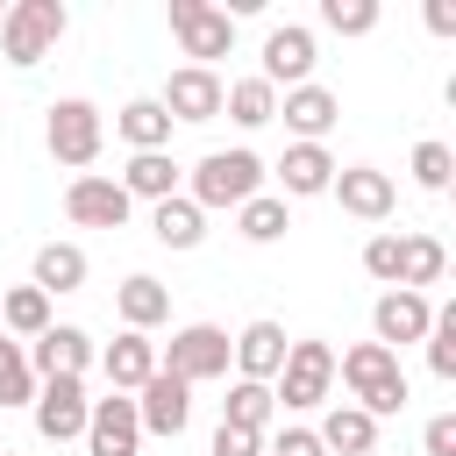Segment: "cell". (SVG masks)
Masks as SVG:
<instances>
[{
  "label": "cell",
  "mask_w": 456,
  "mask_h": 456,
  "mask_svg": "<svg viewBox=\"0 0 456 456\" xmlns=\"http://www.w3.org/2000/svg\"><path fill=\"white\" fill-rule=\"evenodd\" d=\"M135 420H142V435H185V420H192V385L171 378V370H150V378L135 385Z\"/></svg>",
  "instance_id": "30bf717a"
},
{
  "label": "cell",
  "mask_w": 456,
  "mask_h": 456,
  "mask_svg": "<svg viewBox=\"0 0 456 456\" xmlns=\"http://www.w3.org/2000/svg\"><path fill=\"white\" fill-rule=\"evenodd\" d=\"M157 107L171 114V128H178V121H214V114H221V78H214V64H178V71L164 78Z\"/></svg>",
  "instance_id": "8fae6325"
},
{
  "label": "cell",
  "mask_w": 456,
  "mask_h": 456,
  "mask_svg": "<svg viewBox=\"0 0 456 456\" xmlns=\"http://www.w3.org/2000/svg\"><path fill=\"white\" fill-rule=\"evenodd\" d=\"M235 228H242V242H278V235L292 228V214H285L278 192H256V200L235 207Z\"/></svg>",
  "instance_id": "4dcf8cb0"
},
{
  "label": "cell",
  "mask_w": 456,
  "mask_h": 456,
  "mask_svg": "<svg viewBox=\"0 0 456 456\" xmlns=\"http://www.w3.org/2000/svg\"><path fill=\"white\" fill-rule=\"evenodd\" d=\"M342 385H349V406H363L370 420H385V413H406V370H399V356L385 349V342H356V349H342Z\"/></svg>",
  "instance_id": "6da1fadb"
},
{
  "label": "cell",
  "mask_w": 456,
  "mask_h": 456,
  "mask_svg": "<svg viewBox=\"0 0 456 456\" xmlns=\"http://www.w3.org/2000/svg\"><path fill=\"white\" fill-rule=\"evenodd\" d=\"M363 271L392 292V285H399V235H370V242H363Z\"/></svg>",
  "instance_id": "d590c367"
},
{
  "label": "cell",
  "mask_w": 456,
  "mask_h": 456,
  "mask_svg": "<svg viewBox=\"0 0 456 456\" xmlns=\"http://www.w3.org/2000/svg\"><path fill=\"white\" fill-rule=\"evenodd\" d=\"M221 114H228L235 128H264V121L278 114V93H271L264 78H235V86H221Z\"/></svg>",
  "instance_id": "f1b7e54d"
},
{
  "label": "cell",
  "mask_w": 456,
  "mask_h": 456,
  "mask_svg": "<svg viewBox=\"0 0 456 456\" xmlns=\"http://www.w3.org/2000/svg\"><path fill=\"white\" fill-rule=\"evenodd\" d=\"M50 328V292H36V285H14L7 299H0V335H43Z\"/></svg>",
  "instance_id": "f546056e"
},
{
  "label": "cell",
  "mask_w": 456,
  "mask_h": 456,
  "mask_svg": "<svg viewBox=\"0 0 456 456\" xmlns=\"http://www.w3.org/2000/svg\"><path fill=\"white\" fill-rule=\"evenodd\" d=\"M114 314H121V328L150 335L157 321H171V292H164L150 271H135V278H121V285H114Z\"/></svg>",
  "instance_id": "d6986e66"
},
{
  "label": "cell",
  "mask_w": 456,
  "mask_h": 456,
  "mask_svg": "<svg viewBox=\"0 0 456 456\" xmlns=\"http://www.w3.org/2000/svg\"><path fill=\"white\" fill-rule=\"evenodd\" d=\"M328 385H335V349L328 342H285V363H278V385H271V399L285 406V413H306V406H321L328 399Z\"/></svg>",
  "instance_id": "5b68a950"
},
{
  "label": "cell",
  "mask_w": 456,
  "mask_h": 456,
  "mask_svg": "<svg viewBox=\"0 0 456 456\" xmlns=\"http://www.w3.org/2000/svg\"><path fill=\"white\" fill-rule=\"evenodd\" d=\"M428 321H435V306H428V292H378V306H370V328H378V342L399 356L406 342H420L428 335Z\"/></svg>",
  "instance_id": "2e32d148"
},
{
  "label": "cell",
  "mask_w": 456,
  "mask_h": 456,
  "mask_svg": "<svg viewBox=\"0 0 456 456\" xmlns=\"http://www.w3.org/2000/svg\"><path fill=\"white\" fill-rule=\"evenodd\" d=\"M271 93L285 86H314V28H299V21H278L271 36H264V71H256Z\"/></svg>",
  "instance_id": "9c48e42d"
},
{
  "label": "cell",
  "mask_w": 456,
  "mask_h": 456,
  "mask_svg": "<svg viewBox=\"0 0 456 456\" xmlns=\"http://www.w3.org/2000/svg\"><path fill=\"white\" fill-rule=\"evenodd\" d=\"M100 370H107V385H114V392H135V385L157 370V342H150V335H135V328H121V335L100 349Z\"/></svg>",
  "instance_id": "ffe728a7"
},
{
  "label": "cell",
  "mask_w": 456,
  "mask_h": 456,
  "mask_svg": "<svg viewBox=\"0 0 456 456\" xmlns=\"http://www.w3.org/2000/svg\"><path fill=\"white\" fill-rule=\"evenodd\" d=\"M335 200H342V214H356V221H385L392 207H399V185H392V171H378V164H335V185H328Z\"/></svg>",
  "instance_id": "7c38bea8"
},
{
  "label": "cell",
  "mask_w": 456,
  "mask_h": 456,
  "mask_svg": "<svg viewBox=\"0 0 456 456\" xmlns=\"http://www.w3.org/2000/svg\"><path fill=\"white\" fill-rule=\"evenodd\" d=\"M442 271H449V249L435 242V235H399V292H428V285H442Z\"/></svg>",
  "instance_id": "cb8c5ba5"
},
{
  "label": "cell",
  "mask_w": 456,
  "mask_h": 456,
  "mask_svg": "<svg viewBox=\"0 0 456 456\" xmlns=\"http://www.w3.org/2000/svg\"><path fill=\"white\" fill-rule=\"evenodd\" d=\"M428 370L442 378V385H456V306H435V321H428Z\"/></svg>",
  "instance_id": "d6a6232c"
},
{
  "label": "cell",
  "mask_w": 456,
  "mask_h": 456,
  "mask_svg": "<svg viewBox=\"0 0 456 456\" xmlns=\"http://www.w3.org/2000/svg\"><path fill=\"white\" fill-rule=\"evenodd\" d=\"M314 435H321V449H335V456H370V449H378V420H370L363 406H335Z\"/></svg>",
  "instance_id": "d4e9b609"
},
{
  "label": "cell",
  "mask_w": 456,
  "mask_h": 456,
  "mask_svg": "<svg viewBox=\"0 0 456 456\" xmlns=\"http://www.w3.org/2000/svg\"><path fill=\"white\" fill-rule=\"evenodd\" d=\"M228 363H235V335L214 328V321H185V328H171V342H164V356H157V370H171V378H185V385L228 378Z\"/></svg>",
  "instance_id": "277c9868"
},
{
  "label": "cell",
  "mask_w": 456,
  "mask_h": 456,
  "mask_svg": "<svg viewBox=\"0 0 456 456\" xmlns=\"http://www.w3.org/2000/svg\"><path fill=\"white\" fill-rule=\"evenodd\" d=\"M271 121H285L299 142H321V135L342 121V100H335L328 86H292V93L278 100V114H271Z\"/></svg>",
  "instance_id": "e0dca14e"
},
{
  "label": "cell",
  "mask_w": 456,
  "mask_h": 456,
  "mask_svg": "<svg viewBox=\"0 0 456 456\" xmlns=\"http://www.w3.org/2000/svg\"><path fill=\"white\" fill-rule=\"evenodd\" d=\"M36 399V370H28V349L14 335H0V406H28Z\"/></svg>",
  "instance_id": "1f68e13d"
},
{
  "label": "cell",
  "mask_w": 456,
  "mask_h": 456,
  "mask_svg": "<svg viewBox=\"0 0 456 456\" xmlns=\"http://www.w3.org/2000/svg\"><path fill=\"white\" fill-rule=\"evenodd\" d=\"M64 28H71L64 0H14V7L0 14V57H7L14 71H28V64H43V57L64 43Z\"/></svg>",
  "instance_id": "7a4b0ae2"
},
{
  "label": "cell",
  "mask_w": 456,
  "mask_h": 456,
  "mask_svg": "<svg viewBox=\"0 0 456 456\" xmlns=\"http://www.w3.org/2000/svg\"><path fill=\"white\" fill-rule=\"evenodd\" d=\"M171 36H178V50L192 64H207V57H228L235 50V14L228 7H207V0H171Z\"/></svg>",
  "instance_id": "52a82bcc"
},
{
  "label": "cell",
  "mask_w": 456,
  "mask_h": 456,
  "mask_svg": "<svg viewBox=\"0 0 456 456\" xmlns=\"http://www.w3.org/2000/svg\"><path fill=\"white\" fill-rule=\"evenodd\" d=\"M428 28L435 36H456V0H428Z\"/></svg>",
  "instance_id": "ab89813d"
},
{
  "label": "cell",
  "mask_w": 456,
  "mask_h": 456,
  "mask_svg": "<svg viewBox=\"0 0 456 456\" xmlns=\"http://www.w3.org/2000/svg\"><path fill=\"white\" fill-rule=\"evenodd\" d=\"M0 14H7V7H0Z\"/></svg>",
  "instance_id": "60d3db41"
},
{
  "label": "cell",
  "mask_w": 456,
  "mask_h": 456,
  "mask_svg": "<svg viewBox=\"0 0 456 456\" xmlns=\"http://www.w3.org/2000/svg\"><path fill=\"white\" fill-rule=\"evenodd\" d=\"M86 363H93V335L71 328V321H50V328L28 342V370H36V385H43V378H86Z\"/></svg>",
  "instance_id": "5bb4252c"
},
{
  "label": "cell",
  "mask_w": 456,
  "mask_h": 456,
  "mask_svg": "<svg viewBox=\"0 0 456 456\" xmlns=\"http://www.w3.org/2000/svg\"><path fill=\"white\" fill-rule=\"evenodd\" d=\"M321 28H335V36H370V28H378V0H321Z\"/></svg>",
  "instance_id": "e575fe53"
},
{
  "label": "cell",
  "mask_w": 456,
  "mask_h": 456,
  "mask_svg": "<svg viewBox=\"0 0 456 456\" xmlns=\"http://www.w3.org/2000/svg\"><path fill=\"white\" fill-rule=\"evenodd\" d=\"M114 185H121L128 200H150V207H157V200H171V192H178V164H171V150H135V157L121 164V178H114Z\"/></svg>",
  "instance_id": "44dd1931"
},
{
  "label": "cell",
  "mask_w": 456,
  "mask_h": 456,
  "mask_svg": "<svg viewBox=\"0 0 456 456\" xmlns=\"http://www.w3.org/2000/svg\"><path fill=\"white\" fill-rule=\"evenodd\" d=\"M278 363H285V328H278V321H249V328L235 335V370L256 378V385H271Z\"/></svg>",
  "instance_id": "7402d4cb"
},
{
  "label": "cell",
  "mask_w": 456,
  "mask_h": 456,
  "mask_svg": "<svg viewBox=\"0 0 456 456\" xmlns=\"http://www.w3.org/2000/svg\"><path fill=\"white\" fill-rule=\"evenodd\" d=\"M271 456H328V449H321V435H314V428H285Z\"/></svg>",
  "instance_id": "f35d334b"
},
{
  "label": "cell",
  "mask_w": 456,
  "mask_h": 456,
  "mask_svg": "<svg viewBox=\"0 0 456 456\" xmlns=\"http://www.w3.org/2000/svg\"><path fill=\"white\" fill-rule=\"evenodd\" d=\"M456 178V150L449 142H413V185L420 192H449Z\"/></svg>",
  "instance_id": "836d02e7"
},
{
  "label": "cell",
  "mask_w": 456,
  "mask_h": 456,
  "mask_svg": "<svg viewBox=\"0 0 456 456\" xmlns=\"http://www.w3.org/2000/svg\"><path fill=\"white\" fill-rule=\"evenodd\" d=\"M28 285H36V292H78V285H86V249H78V242H43Z\"/></svg>",
  "instance_id": "484cf974"
},
{
  "label": "cell",
  "mask_w": 456,
  "mask_h": 456,
  "mask_svg": "<svg viewBox=\"0 0 456 456\" xmlns=\"http://www.w3.org/2000/svg\"><path fill=\"white\" fill-rule=\"evenodd\" d=\"M28 413H36V435L43 442H78L86 435V413H93L86 378H43L36 399H28Z\"/></svg>",
  "instance_id": "ba28073f"
},
{
  "label": "cell",
  "mask_w": 456,
  "mask_h": 456,
  "mask_svg": "<svg viewBox=\"0 0 456 456\" xmlns=\"http://www.w3.org/2000/svg\"><path fill=\"white\" fill-rule=\"evenodd\" d=\"M420 442H428V456H456V413H435Z\"/></svg>",
  "instance_id": "74e56055"
},
{
  "label": "cell",
  "mask_w": 456,
  "mask_h": 456,
  "mask_svg": "<svg viewBox=\"0 0 456 456\" xmlns=\"http://www.w3.org/2000/svg\"><path fill=\"white\" fill-rule=\"evenodd\" d=\"M86 449H93V456H135V449H142V420H135V399H128V392L93 399V413H86Z\"/></svg>",
  "instance_id": "9a60e30c"
},
{
  "label": "cell",
  "mask_w": 456,
  "mask_h": 456,
  "mask_svg": "<svg viewBox=\"0 0 456 456\" xmlns=\"http://www.w3.org/2000/svg\"><path fill=\"white\" fill-rule=\"evenodd\" d=\"M114 135H121L128 150H164V142H171V114H164L157 100H128V107L114 114Z\"/></svg>",
  "instance_id": "4316f807"
},
{
  "label": "cell",
  "mask_w": 456,
  "mask_h": 456,
  "mask_svg": "<svg viewBox=\"0 0 456 456\" xmlns=\"http://www.w3.org/2000/svg\"><path fill=\"white\" fill-rule=\"evenodd\" d=\"M271 413H278V399H271V385H256V378H235L228 399H221V428H249V435H264Z\"/></svg>",
  "instance_id": "83f0119b"
},
{
  "label": "cell",
  "mask_w": 456,
  "mask_h": 456,
  "mask_svg": "<svg viewBox=\"0 0 456 456\" xmlns=\"http://www.w3.org/2000/svg\"><path fill=\"white\" fill-rule=\"evenodd\" d=\"M43 142H50V157H57V164L86 171V164L100 157V142H107V121H100V107H93V100H50Z\"/></svg>",
  "instance_id": "8992f818"
},
{
  "label": "cell",
  "mask_w": 456,
  "mask_h": 456,
  "mask_svg": "<svg viewBox=\"0 0 456 456\" xmlns=\"http://www.w3.org/2000/svg\"><path fill=\"white\" fill-rule=\"evenodd\" d=\"M214 456H264V435H249V428H214Z\"/></svg>",
  "instance_id": "8d00e7d4"
},
{
  "label": "cell",
  "mask_w": 456,
  "mask_h": 456,
  "mask_svg": "<svg viewBox=\"0 0 456 456\" xmlns=\"http://www.w3.org/2000/svg\"><path fill=\"white\" fill-rule=\"evenodd\" d=\"M0 456H7V449H0Z\"/></svg>",
  "instance_id": "b9f144b4"
},
{
  "label": "cell",
  "mask_w": 456,
  "mask_h": 456,
  "mask_svg": "<svg viewBox=\"0 0 456 456\" xmlns=\"http://www.w3.org/2000/svg\"><path fill=\"white\" fill-rule=\"evenodd\" d=\"M150 235H157L164 249H200V242H207V214H200L185 192H171V200L150 207Z\"/></svg>",
  "instance_id": "603a6c76"
},
{
  "label": "cell",
  "mask_w": 456,
  "mask_h": 456,
  "mask_svg": "<svg viewBox=\"0 0 456 456\" xmlns=\"http://www.w3.org/2000/svg\"><path fill=\"white\" fill-rule=\"evenodd\" d=\"M256 192H264V157L256 150H207L192 164V192L185 200L207 214V207H242Z\"/></svg>",
  "instance_id": "3957f363"
},
{
  "label": "cell",
  "mask_w": 456,
  "mask_h": 456,
  "mask_svg": "<svg viewBox=\"0 0 456 456\" xmlns=\"http://www.w3.org/2000/svg\"><path fill=\"white\" fill-rule=\"evenodd\" d=\"M278 200H314V192H328L335 185V157L321 150V142H292L285 157H278Z\"/></svg>",
  "instance_id": "ac0fdd59"
},
{
  "label": "cell",
  "mask_w": 456,
  "mask_h": 456,
  "mask_svg": "<svg viewBox=\"0 0 456 456\" xmlns=\"http://www.w3.org/2000/svg\"><path fill=\"white\" fill-rule=\"evenodd\" d=\"M128 207H135V200H128L107 171H78V178L64 185V214H71L78 228H121Z\"/></svg>",
  "instance_id": "4fadbf2b"
}]
</instances>
